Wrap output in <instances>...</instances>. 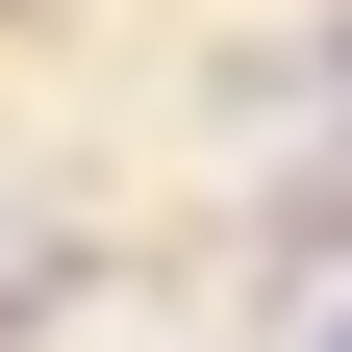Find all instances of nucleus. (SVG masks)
<instances>
[{"instance_id":"obj_1","label":"nucleus","mask_w":352,"mask_h":352,"mask_svg":"<svg viewBox=\"0 0 352 352\" xmlns=\"http://www.w3.org/2000/svg\"><path fill=\"white\" fill-rule=\"evenodd\" d=\"M327 352H352V302H327Z\"/></svg>"}]
</instances>
